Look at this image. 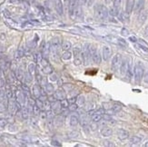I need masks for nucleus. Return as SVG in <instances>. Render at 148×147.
I'll list each match as a JSON object with an SVG mask.
<instances>
[{
	"label": "nucleus",
	"instance_id": "obj_2",
	"mask_svg": "<svg viewBox=\"0 0 148 147\" xmlns=\"http://www.w3.org/2000/svg\"><path fill=\"white\" fill-rule=\"evenodd\" d=\"M144 75H145L144 65L141 62H137L136 65L134 67V80H136V83L139 84L144 78Z\"/></svg>",
	"mask_w": 148,
	"mask_h": 147
},
{
	"label": "nucleus",
	"instance_id": "obj_54",
	"mask_svg": "<svg viewBox=\"0 0 148 147\" xmlns=\"http://www.w3.org/2000/svg\"><path fill=\"white\" fill-rule=\"evenodd\" d=\"M82 2H83L84 4H86V0H82Z\"/></svg>",
	"mask_w": 148,
	"mask_h": 147
},
{
	"label": "nucleus",
	"instance_id": "obj_1",
	"mask_svg": "<svg viewBox=\"0 0 148 147\" xmlns=\"http://www.w3.org/2000/svg\"><path fill=\"white\" fill-rule=\"evenodd\" d=\"M109 10L104 5L98 4L95 6V16L98 20H106L108 17Z\"/></svg>",
	"mask_w": 148,
	"mask_h": 147
},
{
	"label": "nucleus",
	"instance_id": "obj_8",
	"mask_svg": "<svg viewBox=\"0 0 148 147\" xmlns=\"http://www.w3.org/2000/svg\"><path fill=\"white\" fill-rule=\"evenodd\" d=\"M130 136L129 133L125 129H118L117 130V137L121 140V141H124V140L128 139Z\"/></svg>",
	"mask_w": 148,
	"mask_h": 147
},
{
	"label": "nucleus",
	"instance_id": "obj_30",
	"mask_svg": "<svg viewBox=\"0 0 148 147\" xmlns=\"http://www.w3.org/2000/svg\"><path fill=\"white\" fill-rule=\"evenodd\" d=\"M79 108V106L77 105L76 103H74V104H70V105L68 106V110L69 111H71V112H75L76 111L77 109Z\"/></svg>",
	"mask_w": 148,
	"mask_h": 147
},
{
	"label": "nucleus",
	"instance_id": "obj_15",
	"mask_svg": "<svg viewBox=\"0 0 148 147\" xmlns=\"http://www.w3.org/2000/svg\"><path fill=\"white\" fill-rule=\"evenodd\" d=\"M56 12L58 13V15L62 16L64 14V5H63V1H62V0H57V1H56Z\"/></svg>",
	"mask_w": 148,
	"mask_h": 147
},
{
	"label": "nucleus",
	"instance_id": "obj_37",
	"mask_svg": "<svg viewBox=\"0 0 148 147\" xmlns=\"http://www.w3.org/2000/svg\"><path fill=\"white\" fill-rule=\"evenodd\" d=\"M8 124V122H6V120L5 119H0V129L4 128V127H5V125Z\"/></svg>",
	"mask_w": 148,
	"mask_h": 147
},
{
	"label": "nucleus",
	"instance_id": "obj_9",
	"mask_svg": "<svg viewBox=\"0 0 148 147\" xmlns=\"http://www.w3.org/2000/svg\"><path fill=\"white\" fill-rule=\"evenodd\" d=\"M128 63H129V61H128L127 59H123L122 60V63H121V66H120V74L122 75H125L126 74V71H127V68H128Z\"/></svg>",
	"mask_w": 148,
	"mask_h": 147
},
{
	"label": "nucleus",
	"instance_id": "obj_38",
	"mask_svg": "<svg viewBox=\"0 0 148 147\" xmlns=\"http://www.w3.org/2000/svg\"><path fill=\"white\" fill-rule=\"evenodd\" d=\"M47 93H49V94L54 92V87H53V85H50V84L47 85Z\"/></svg>",
	"mask_w": 148,
	"mask_h": 147
},
{
	"label": "nucleus",
	"instance_id": "obj_39",
	"mask_svg": "<svg viewBox=\"0 0 148 147\" xmlns=\"http://www.w3.org/2000/svg\"><path fill=\"white\" fill-rule=\"evenodd\" d=\"M113 1H114V6H115V8H119L122 2H123V0H113Z\"/></svg>",
	"mask_w": 148,
	"mask_h": 147
},
{
	"label": "nucleus",
	"instance_id": "obj_27",
	"mask_svg": "<svg viewBox=\"0 0 148 147\" xmlns=\"http://www.w3.org/2000/svg\"><path fill=\"white\" fill-rule=\"evenodd\" d=\"M109 15H111L112 16H117L119 15V10H118V8H114L109 9Z\"/></svg>",
	"mask_w": 148,
	"mask_h": 147
},
{
	"label": "nucleus",
	"instance_id": "obj_5",
	"mask_svg": "<svg viewBox=\"0 0 148 147\" xmlns=\"http://www.w3.org/2000/svg\"><path fill=\"white\" fill-rule=\"evenodd\" d=\"M80 55H81L80 57L83 60V63L85 64L86 66L89 65V61H90V59H91V55H90V53L88 52V50L86 49L84 51H81Z\"/></svg>",
	"mask_w": 148,
	"mask_h": 147
},
{
	"label": "nucleus",
	"instance_id": "obj_40",
	"mask_svg": "<svg viewBox=\"0 0 148 147\" xmlns=\"http://www.w3.org/2000/svg\"><path fill=\"white\" fill-rule=\"evenodd\" d=\"M137 47H139L141 50L142 51H144V52H145V53H148V48L146 47V46H143V44H137Z\"/></svg>",
	"mask_w": 148,
	"mask_h": 147
},
{
	"label": "nucleus",
	"instance_id": "obj_24",
	"mask_svg": "<svg viewBox=\"0 0 148 147\" xmlns=\"http://www.w3.org/2000/svg\"><path fill=\"white\" fill-rule=\"evenodd\" d=\"M119 18L122 22H128L129 21V14H127L126 12H124V13H119Z\"/></svg>",
	"mask_w": 148,
	"mask_h": 147
},
{
	"label": "nucleus",
	"instance_id": "obj_35",
	"mask_svg": "<svg viewBox=\"0 0 148 147\" xmlns=\"http://www.w3.org/2000/svg\"><path fill=\"white\" fill-rule=\"evenodd\" d=\"M43 109H46L47 111L51 109V104L49 103L48 101H45L44 102V107H43Z\"/></svg>",
	"mask_w": 148,
	"mask_h": 147
},
{
	"label": "nucleus",
	"instance_id": "obj_10",
	"mask_svg": "<svg viewBox=\"0 0 148 147\" xmlns=\"http://www.w3.org/2000/svg\"><path fill=\"white\" fill-rule=\"evenodd\" d=\"M134 3H136V0H126V4H125V12L127 14H131L134 10Z\"/></svg>",
	"mask_w": 148,
	"mask_h": 147
},
{
	"label": "nucleus",
	"instance_id": "obj_51",
	"mask_svg": "<svg viewBox=\"0 0 148 147\" xmlns=\"http://www.w3.org/2000/svg\"><path fill=\"white\" fill-rule=\"evenodd\" d=\"M105 2L106 5H109V4H111L113 2V0H105Z\"/></svg>",
	"mask_w": 148,
	"mask_h": 147
},
{
	"label": "nucleus",
	"instance_id": "obj_28",
	"mask_svg": "<svg viewBox=\"0 0 148 147\" xmlns=\"http://www.w3.org/2000/svg\"><path fill=\"white\" fill-rule=\"evenodd\" d=\"M60 105L62 109H68V106H69V102L66 99H63L60 101Z\"/></svg>",
	"mask_w": 148,
	"mask_h": 147
},
{
	"label": "nucleus",
	"instance_id": "obj_53",
	"mask_svg": "<svg viewBox=\"0 0 148 147\" xmlns=\"http://www.w3.org/2000/svg\"><path fill=\"white\" fill-rule=\"evenodd\" d=\"M1 77H2V71L0 70V78H1Z\"/></svg>",
	"mask_w": 148,
	"mask_h": 147
},
{
	"label": "nucleus",
	"instance_id": "obj_25",
	"mask_svg": "<svg viewBox=\"0 0 148 147\" xmlns=\"http://www.w3.org/2000/svg\"><path fill=\"white\" fill-rule=\"evenodd\" d=\"M41 91L42 89L39 87V85H34L33 87V94L36 97H39L40 94H41Z\"/></svg>",
	"mask_w": 148,
	"mask_h": 147
},
{
	"label": "nucleus",
	"instance_id": "obj_26",
	"mask_svg": "<svg viewBox=\"0 0 148 147\" xmlns=\"http://www.w3.org/2000/svg\"><path fill=\"white\" fill-rule=\"evenodd\" d=\"M62 58L64 59V60H70L72 58V53L70 52L69 50H67V51H64V53H63V55H62Z\"/></svg>",
	"mask_w": 148,
	"mask_h": 147
},
{
	"label": "nucleus",
	"instance_id": "obj_42",
	"mask_svg": "<svg viewBox=\"0 0 148 147\" xmlns=\"http://www.w3.org/2000/svg\"><path fill=\"white\" fill-rule=\"evenodd\" d=\"M22 117L24 119H27L28 118V111L27 109H24L22 111Z\"/></svg>",
	"mask_w": 148,
	"mask_h": 147
},
{
	"label": "nucleus",
	"instance_id": "obj_14",
	"mask_svg": "<svg viewBox=\"0 0 148 147\" xmlns=\"http://www.w3.org/2000/svg\"><path fill=\"white\" fill-rule=\"evenodd\" d=\"M91 59L95 64H100L102 62V55L97 52V51H95V53H93L91 55Z\"/></svg>",
	"mask_w": 148,
	"mask_h": 147
},
{
	"label": "nucleus",
	"instance_id": "obj_44",
	"mask_svg": "<svg viewBox=\"0 0 148 147\" xmlns=\"http://www.w3.org/2000/svg\"><path fill=\"white\" fill-rule=\"evenodd\" d=\"M144 82L145 83V84H148V70L146 71L145 75H144Z\"/></svg>",
	"mask_w": 148,
	"mask_h": 147
},
{
	"label": "nucleus",
	"instance_id": "obj_7",
	"mask_svg": "<svg viewBox=\"0 0 148 147\" xmlns=\"http://www.w3.org/2000/svg\"><path fill=\"white\" fill-rule=\"evenodd\" d=\"M122 109V106L118 104H114L112 105V107L110 108V109H108L106 111V114H107V116H111V114H114L118 112H120Z\"/></svg>",
	"mask_w": 148,
	"mask_h": 147
},
{
	"label": "nucleus",
	"instance_id": "obj_12",
	"mask_svg": "<svg viewBox=\"0 0 148 147\" xmlns=\"http://www.w3.org/2000/svg\"><path fill=\"white\" fill-rule=\"evenodd\" d=\"M147 16H148V12L147 11H144V12H140V14L138 16V18H137V22L140 25H144V23L145 22V20L147 19Z\"/></svg>",
	"mask_w": 148,
	"mask_h": 147
},
{
	"label": "nucleus",
	"instance_id": "obj_17",
	"mask_svg": "<svg viewBox=\"0 0 148 147\" xmlns=\"http://www.w3.org/2000/svg\"><path fill=\"white\" fill-rule=\"evenodd\" d=\"M141 142H142V138H141L140 136H137V135L132 136L129 140L130 145H138V144H140Z\"/></svg>",
	"mask_w": 148,
	"mask_h": 147
},
{
	"label": "nucleus",
	"instance_id": "obj_16",
	"mask_svg": "<svg viewBox=\"0 0 148 147\" xmlns=\"http://www.w3.org/2000/svg\"><path fill=\"white\" fill-rule=\"evenodd\" d=\"M79 124V118L75 114H72V116H70V118H69V124L71 126H76L77 124Z\"/></svg>",
	"mask_w": 148,
	"mask_h": 147
},
{
	"label": "nucleus",
	"instance_id": "obj_31",
	"mask_svg": "<svg viewBox=\"0 0 148 147\" xmlns=\"http://www.w3.org/2000/svg\"><path fill=\"white\" fill-rule=\"evenodd\" d=\"M80 53H81V48H80V46H75V48L73 49V54H74L75 57L80 55Z\"/></svg>",
	"mask_w": 148,
	"mask_h": 147
},
{
	"label": "nucleus",
	"instance_id": "obj_6",
	"mask_svg": "<svg viewBox=\"0 0 148 147\" xmlns=\"http://www.w3.org/2000/svg\"><path fill=\"white\" fill-rule=\"evenodd\" d=\"M145 0H136V3H134V13H140L145 8Z\"/></svg>",
	"mask_w": 148,
	"mask_h": 147
},
{
	"label": "nucleus",
	"instance_id": "obj_3",
	"mask_svg": "<svg viewBox=\"0 0 148 147\" xmlns=\"http://www.w3.org/2000/svg\"><path fill=\"white\" fill-rule=\"evenodd\" d=\"M122 55L120 54H116L114 55L113 59H112V63H111V69L113 72H117L120 66H121V63H122Z\"/></svg>",
	"mask_w": 148,
	"mask_h": 147
},
{
	"label": "nucleus",
	"instance_id": "obj_19",
	"mask_svg": "<svg viewBox=\"0 0 148 147\" xmlns=\"http://www.w3.org/2000/svg\"><path fill=\"white\" fill-rule=\"evenodd\" d=\"M16 98H17V102L18 104L20 105H24L25 102V94L21 91H17L16 93Z\"/></svg>",
	"mask_w": 148,
	"mask_h": 147
},
{
	"label": "nucleus",
	"instance_id": "obj_32",
	"mask_svg": "<svg viewBox=\"0 0 148 147\" xmlns=\"http://www.w3.org/2000/svg\"><path fill=\"white\" fill-rule=\"evenodd\" d=\"M35 70H36V66L34 64H30L29 66H28V72L31 75H34L35 74Z\"/></svg>",
	"mask_w": 148,
	"mask_h": 147
},
{
	"label": "nucleus",
	"instance_id": "obj_41",
	"mask_svg": "<svg viewBox=\"0 0 148 147\" xmlns=\"http://www.w3.org/2000/svg\"><path fill=\"white\" fill-rule=\"evenodd\" d=\"M104 145L107 146V147H114V146H115V144L113 142H110V141H105L104 142Z\"/></svg>",
	"mask_w": 148,
	"mask_h": 147
},
{
	"label": "nucleus",
	"instance_id": "obj_13",
	"mask_svg": "<svg viewBox=\"0 0 148 147\" xmlns=\"http://www.w3.org/2000/svg\"><path fill=\"white\" fill-rule=\"evenodd\" d=\"M54 96L56 97V100H63V99H66V92L63 90V89H58L54 94Z\"/></svg>",
	"mask_w": 148,
	"mask_h": 147
},
{
	"label": "nucleus",
	"instance_id": "obj_11",
	"mask_svg": "<svg viewBox=\"0 0 148 147\" xmlns=\"http://www.w3.org/2000/svg\"><path fill=\"white\" fill-rule=\"evenodd\" d=\"M113 135V130L112 128L108 126H105L103 127L102 130H101V135L103 137H110Z\"/></svg>",
	"mask_w": 148,
	"mask_h": 147
},
{
	"label": "nucleus",
	"instance_id": "obj_52",
	"mask_svg": "<svg viewBox=\"0 0 148 147\" xmlns=\"http://www.w3.org/2000/svg\"><path fill=\"white\" fill-rule=\"evenodd\" d=\"M143 146H144V147H148V141H147V142H145V143L143 144Z\"/></svg>",
	"mask_w": 148,
	"mask_h": 147
},
{
	"label": "nucleus",
	"instance_id": "obj_47",
	"mask_svg": "<svg viewBox=\"0 0 148 147\" xmlns=\"http://www.w3.org/2000/svg\"><path fill=\"white\" fill-rule=\"evenodd\" d=\"M129 41H131L133 43H136L137 42V38L136 36H130L129 37Z\"/></svg>",
	"mask_w": 148,
	"mask_h": 147
},
{
	"label": "nucleus",
	"instance_id": "obj_18",
	"mask_svg": "<svg viewBox=\"0 0 148 147\" xmlns=\"http://www.w3.org/2000/svg\"><path fill=\"white\" fill-rule=\"evenodd\" d=\"M17 103H16L15 101L13 100H10L9 102V105H8V108H9V112L12 113V114H15L17 111Z\"/></svg>",
	"mask_w": 148,
	"mask_h": 147
},
{
	"label": "nucleus",
	"instance_id": "obj_45",
	"mask_svg": "<svg viewBox=\"0 0 148 147\" xmlns=\"http://www.w3.org/2000/svg\"><path fill=\"white\" fill-rule=\"evenodd\" d=\"M76 97L77 96H74V97H71L69 100H68V102H69V104H74V103H75V101H76Z\"/></svg>",
	"mask_w": 148,
	"mask_h": 147
},
{
	"label": "nucleus",
	"instance_id": "obj_4",
	"mask_svg": "<svg viewBox=\"0 0 148 147\" xmlns=\"http://www.w3.org/2000/svg\"><path fill=\"white\" fill-rule=\"evenodd\" d=\"M112 55V49L110 46H105L102 49V58L105 61H108L110 59V57Z\"/></svg>",
	"mask_w": 148,
	"mask_h": 147
},
{
	"label": "nucleus",
	"instance_id": "obj_23",
	"mask_svg": "<svg viewBox=\"0 0 148 147\" xmlns=\"http://www.w3.org/2000/svg\"><path fill=\"white\" fill-rule=\"evenodd\" d=\"M71 47H72V44H71V42H69V41H67V40L64 41V42L61 44V48H62V50H64V51L70 50V48H71Z\"/></svg>",
	"mask_w": 148,
	"mask_h": 147
},
{
	"label": "nucleus",
	"instance_id": "obj_34",
	"mask_svg": "<svg viewBox=\"0 0 148 147\" xmlns=\"http://www.w3.org/2000/svg\"><path fill=\"white\" fill-rule=\"evenodd\" d=\"M43 68H44V73H46V74H52L53 73V69L49 65L43 67Z\"/></svg>",
	"mask_w": 148,
	"mask_h": 147
},
{
	"label": "nucleus",
	"instance_id": "obj_22",
	"mask_svg": "<svg viewBox=\"0 0 148 147\" xmlns=\"http://www.w3.org/2000/svg\"><path fill=\"white\" fill-rule=\"evenodd\" d=\"M102 119H103V114H99V113H94L91 116V120H92L93 123H99Z\"/></svg>",
	"mask_w": 148,
	"mask_h": 147
},
{
	"label": "nucleus",
	"instance_id": "obj_49",
	"mask_svg": "<svg viewBox=\"0 0 148 147\" xmlns=\"http://www.w3.org/2000/svg\"><path fill=\"white\" fill-rule=\"evenodd\" d=\"M57 143H58V142L53 141V142H52V144H53V145H56V146H61V144H57Z\"/></svg>",
	"mask_w": 148,
	"mask_h": 147
},
{
	"label": "nucleus",
	"instance_id": "obj_46",
	"mask_svg": "<svg viewBox=\"0 0 148 147\" xmlns=\"http://www.w3.org/2000/svg\"><path fill=\"white\" fill-rule=\"evenodd\" d=\"M95 2V0H86V5L87 6H91L93 5V3Z\"/></svg>",
	"mask_w": 148,
	"mask_h": 147
},
{
	"label": "nucleus",
	"instance_id": "obj_48",
	"mask_svg": "<svg viewBox=\"0 0 148 147\" xmlns=\"http://www.w3.org/2000/svg\"><path fill=\"white\" fill-rule=\"evenodd\" d=\"M144 35L145 36H148V25L145 27V31H144Z\"/></svg>",
	"mask_w": 148,
	"mask_h": 147
},
{
	"label": "nucleus",
	"instance_id": "obj_43",
	"mask_svg": "<svg viewBox=\"0 0 148 147\" xmlns=\"http://www.w3.org/2000/svg\"><path fill=\"white\" fill-rule=\"evenodd\" d=\"M50 80L51 81H56V80H58V76H57L56 74H52L50 75Z\"/></svg>",
	"mask_w": 148,
	"mask_h": 147
},
{
	"label": "nucleus",
	"instance_id": "obj_50",
	"mask_svg": "<svg viewBox=\"0 0 148 147\" xmlns=\"http://www.w3.org/2000/svg\"><path fill=\"white\" fill-rule=\"evenodd\" d=\"M5 84V81L3 79H0V86H4Z\"/></svg>",
	"mask_w": 148,
	"mask_h": 147
},
{
	"label": "nucleus",
	"instance_id": "obj_20",
	"mask_svg": "<svg viewBox=\"0 0 148 147\" xmlns=\"http://www.w3.org/2000/svg\"><path fill=\"white\" fill-rule=\"evenodd\" d=\"M75 103L77 104L79 107H82L85 105V103H86V97L84 96V95H78V96L76 97V101Z\"/></svg>",
	"mask_w": 148,
	"mask_h": 147
},
{
	"label": "nucleus",
	"instance_id": "obj_29",
	"mask_svg": "<svg viewBox=\"0 0 148 147\" xmlns=\"http://www.w3.org/2000/svg\"><path fill=\"white\" fill-rule=\"evenodd\" d=\"M117 44L123 47H127V46H128L127 42L124 39V38H120V37H117Z\"/></svg>",
	"mask_w": 148,
	"mask_h": 147
},
{
	"label": "nucleus",
	"instance_id": "obj_21",
	"mask_svg": "<svg viewBox=\"0 0 148 147\" xmlns=\"http://www.w3.org/2000/svg\"><path fill=\"white\" fill-rule=\"evenodd\" d=\"M61 46V43L59 41V38H54V39L52 40V42H51V48H54L56 50H57Z\"/></svg>",
	"mask_w": 148,
	"mask_h": 147
},
{
	"label": "nucleus",
	"instance_id": "obj_36",
	"mask_svg": "<svg viewBox=\"0 0 148 147\" xmlns=\"http://www.w3.org/2000/svg\"><path fill=\"white\" fill-rule=\"evenodd\" d=\"M129 31H128V29H126L125 27H123L121 29V35L122 36H129Z\"/></svg>",
	"mask_w": 148,
	"mask_h": 147
},
{
	"label": "nucleus",
	"instance_id": "obj_33",
	"mask_svg": "<svg viewBox=\"0 0 148 147\" xmlns=\"http://www.w3.org/2000/svg\"><path fill=\"white\" fill-rule=\"evenodd\" d=\"M74 63H75V66H81L82 64H83V60H82L81 57L76 56V57H75V61H74Z\"/></svg>",
	"mask_w": 148,
	"mask_h": 147
}]
</instances>
